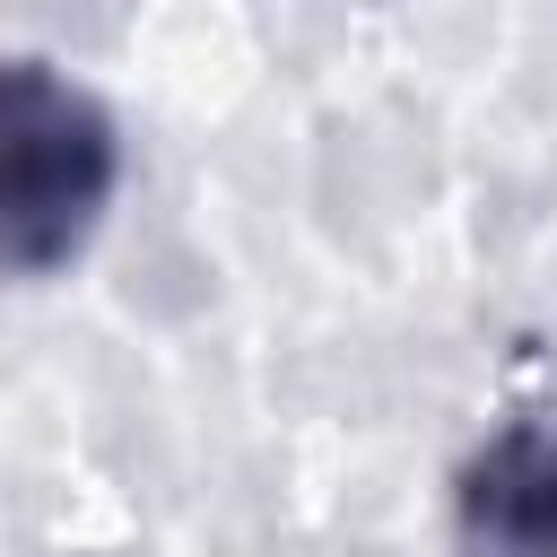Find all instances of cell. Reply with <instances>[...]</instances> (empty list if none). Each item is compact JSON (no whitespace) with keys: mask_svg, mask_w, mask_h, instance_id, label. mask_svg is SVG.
Listing matches in <instances>:
<instances>
[{"mask_svg":"<svg viewBox=\"0 0 557 557\" xmlns=\"http://www.w3.org/2000/svg\"><path fill=\"white\" fill-rule=\"evenodd\" d=\"M113 191H122L113 104L44 52H0V278L70 270L104 235Z\"/></svg>","mask_w":557,"mask_h":557,"instance_id":"6da1fadb","label":"cell"},{"mask_svg":"<svg viewBox=\"0 0 557 557\" xmlns=\"http://www.w3.org/2000/svg\"><path fill=\"white\" fill-rule=\"evenodd\" d=\"M461 557H557V418L487 426L453 470Z\"/></svg>","mask_w":557,"mask_h":557,"instance_id":"7a4b0ae2","label":"cell"}]
</instances>
